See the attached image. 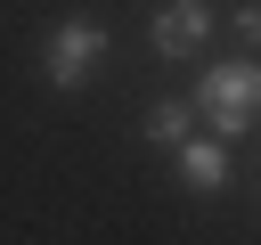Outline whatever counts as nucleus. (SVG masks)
<instances>
[{
	"label": "nucleus",
	"mask_w": 261,
	"mask_h": 245,
	"mask_svg": "<svg viewBox=\"0 0 261 245\" xmlns=\"http://www.w3.org/2000/svg\"><path fill=\"white\" fill-rule=\"evenodd\" d=\"M98 65H106V24H98V16H65V24L49 33V49H41L49 90H82Z\"/></svg>",
	"instance_id": "f03ea898"
},
{
	"label": "nucleus",
	"mask_w": 261,
	"mask_h": 245,
	"mask_svg": "<svg viewBox=\"0 0 261 245\" xmlns=\"http://www.w3.org/2000/svg\"><path fill=\"white\" fill-rule=\"evenodd\" d=\"M212 41V0H163L155 8V57H196Z\"/></svg>",
	"instance_id": "7ed1b4c3"
},
{
	"label": "nucleus",
	"mask_w": 261,
	"mask_h": 245,
	"mask_svg": "<svg viewBox=\"0 0 261 245\" xmlns=\"http://www.w3.org/2000/svg\"><path fill=\"white\" fill-rule=\"evenodd\" d=\"M139 131H147L155 147H179V139H196V106H188V98H163V106H155Z\"/></svg>",
	"instance_id": "39448f33"
},
{
	"label": "nucleus",
	"mask_w": 261,
	"mask_h": 245,
	"mask_svg": "<svg viewBox=\"0 0 261 245\" xmlns=\"http://www.w3.org/2000/svg\"><path fill=\"white\" fill-rule=\"evenodd\" d=\"M171 155H179V188H196V196H220L228 188V147L220 139H179Z\"/></svg>",
	"instance_id": "20e7f679"
},
{
	"label": "nucleus",
	"mask_w": 261,
	"mask_h": 245,
	"mask_svg": "<svg viewBox=\"0 0 261 245\" xmlns=\"http://www.w3.org/2000/svg\"><path fill=\"white\" fill-rule=\"evenodd\" d=\"M228 24H237V33L253 41V49H261V0H237V16H228Z\"/></svg>",
	"instance_id": "423d86ee"
},
{
	"label": "nucleus",
	"mask_w": 261,
	"mask_h": 245,
	"mask_svg": "<svg viewBox=\"0 0 261 245\" xmlns=\"http://www.w3.org/2000/svg\"><path fill=\"white\" fill-rule=\"evenodd\" d=\"M196 122H212V139H237L261 122V65L253 57H228V65H204V82L188 90Z\"/></svg>",
	"instance_id": "f257e3e1"
}]
</instances>
